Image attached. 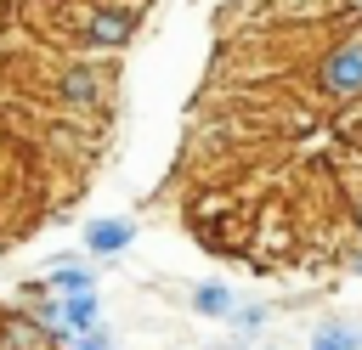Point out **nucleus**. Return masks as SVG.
<instances>
[{"label": "nucleus", "instance_id": "obj_1", "mask_svg": "<svg viewBox=\"0 0 362 350\" xmlns=\"http://www.w3.org/2000/svg\"><path fill=\"white\" fill-rule=\"evenodd\" d=\"M68 28H74V45L107 56V51H124V45L136 40L141 6H130V0H74Z\"/></svg>", "mask_w": 362, "mask_h": 350}, {"label": "nucleus", "instance_id": "obj_2", "mask_svg": "<svg viewBox=\"0 0 362 350\" xmlns=\"http://www.w3.org/2000/svg\"><path fill=\"white\" fill-rule=\"evenodd\" d=\"M311 85H317V96H328V102H362V23L345 28V34H334V40L317 51Z\"/></svg>", "mask_w": 362, "mask_h": 350}, {"label": "nucleus", "instance_id": "obj_3", "mask_svg": "<svg viewBox=\"0 0 362 350\" xmlns=\"http://www.w3.org/2000/svg\"><path fill=\"white\" fill-rule=\"evenodd\" d=\"M51 96H57V107H68V113H102V107H107V68L90 62V56H68V62H57V73H51Z\"/></svg>", "mask_w": 362, "mask_h": 350}, {"label": "nucleus", "instance_id": "obj_4", "mask_svg": "<svg viewBox=\"0 0 362 350\" xmlns=\"http://www.w3.org/2000/svg\"><path fill=\"white\" fill-rule=\"evenodd\" d=\"M136 243V215H96L85 220V254L90 260H119Z\"/></svg>", "mask_w": 362, "mask_h": 350}, {"label": "nucleus", "instance_id": "obj_5", "mask_svg": "<svg viewBox=\"0 0 362 350\" xmlns=\"http://www.w3.org/2000/svg\"><path fill=\"white\" fill-rule=\"evenodd\" d=\"M187 310H192V316H204V322H226V316L238 310V288H232V282H221V277H204V282H192V288H187Z\"/></svg>", "mask_w": 362, "mask_h": 350}, {"label": "nucleus", "instance_id": "obj_6", "mask_svg": "<svg viewBox=\"0 0 362 350\" xmlns=\"http://www.w3.org/2000/svg\"><path fill=\"white\" fill-rule=\"evenodd\" d=\"M62 339L45 333L28 310H0V350H57Z\"/></svg>", "mask_w": 362, "mask_h": 350}, {"label": "nucleus", "instance_id": "obj_7", "mask_svg": "<svg viewBox=\"0 0 362 350\" xmlns=\"http://www.w3.org/2000/svg\"><path fill=\"white\" fill-rule=\"evenodd\" d=\"M45 294H57V299H68V294H96V265H85V260H74V254H62V260H51L45 265Z\"/></svg>", "mask_w": 362, "mask_h": 350}, {"label": "nucleus", "instance_id": "obj_8", "mask_svg": "<svg viewBox=\"0 0 362 350\" xmlns=\"http://www.w3.org/2000/svg\"><path fill=\"white\" fill-rule=\"evenodd\" d=\"M311 350H362V322L351 316H322L311 327Z\"/></svg>", "mask_w": 362, "mask_h": 350}, {"label": "nucleus", "instance_id": "obj_9", "mask_svg": "<svg viewBox=\"0 0 362 350\" xmlns=\"http://www.w3.org/2000/svg\"><path fill=\"white\" fill-rule=\"evenodd\" d=\"M62 322H68V333L102 327V294H68L62 299Z\"/></svg>", "mask_w": 362, "mask_h": 350}, {"label": "nucleus", "instance_id": "obj_10", "mask_svg": "<svg viewBox=\"0 0 362 350\" xmlns=\"http://www.w3.org/2000/svg\"><path fill=\"white\" fill-rule=\"evenodd\" d=\"M266 322H272V305H255V299H249V305H243V299H238V310H232V316H226V327H232V333H238V339H255V333H260V327H266Z\"/></svg>", "mask_w": 362, "mask_h": 350}, {"label": "nucleus", "instance_id": "obj_11", "mask_svg": "<svg viewBox=\"0 0 362 350\" xmlns=\"http://www.w3.org/2000/svg\"><path fill=\"white\" fill-rule=\"evenodd\" d=\"M68 350H113V333L107 327H90V333H74Z\"/></svg>", "mask_w": 362, "mask_h": 350}, {"label": "nucleus", "instance_id": "obj_12", "mask_svg": "<svg viewBox=\"0 0 362 350\" xmlns=\"http://www.w3.org/2000/svg\"><path fill=\"white\" fill-rule=\"evenodd\" d=\"M351 231H356V243H362V198H356V215H351Z\"/></svg>", "mask_w": 362, "mask_h": 350}, {"label": "nucleus", "instance_id": "obj_13", "mask_svg": "<svg viewBox=\"0 0 362 350\" xmlns=\"http://www.w3.org/2000/svg\"><path fill=\"white\" fill-rule=\"evenodd\" d=\"M351 277H362V254H356V260H351Z\"/></svg>", "mask_w": 362, "mask_h": 350}]
</instances>
